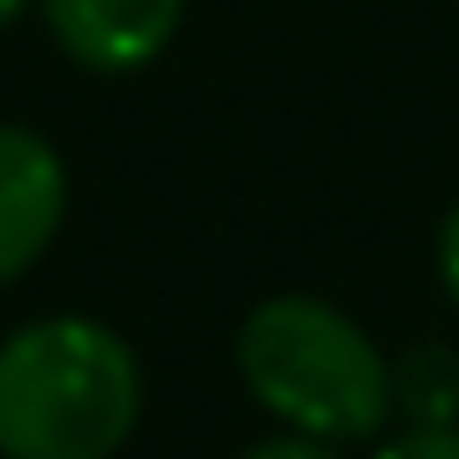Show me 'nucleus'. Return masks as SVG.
Wrapping results in <instances>:
<instances>
[{"mask_svg":"<svg viewBox=\"0 0 459 459\" xmlns=\"http://www.w3.org/2000/svg\"><path fill=\"white\" fill-rule=\"evenodd\" d=\"M143 412L122 331L41 317L0 344V459H115Z\"/></svg>","mask_w":459,"mask_h":459,"instance_id":"obj_1","label":"nucleus"},{"mask_svg":"<svg viewBox=\"0 0 459 459\" xmlns=\"http://www.w3.org/2000/svg\"><path fill=\"white\" fill-rule=\"evenodd\" d=\"M237 372L264 412L325 446L378 439L392 419L378 344L325 298H264L237 331Z\"/></svg>","mask_w":459,"mask_h":459,"instance_id":"obj_2","label":"nucleus"},{"mask_svg":"<svg viewBox=\"0 0 459 459\" xmlns=\"http://www.w3.org/2000/svg\"><path fill=\"white\" fill-rule=\"evenodd\" d=\"M61 216H68V169H61L55 143L0 122V284H14L21 271L41 264Z\"/></svg>","mask_w":459,"mask_h":459,"instance_id":"obj_3","label":"nucleus"},{"mask_svg":"<svg viewBox=\"0 0 459 459\" xmlns=\"http://www.w3.org/2000/svg\"><path fill=\"white\" fill-rule=\"evenodd\" d=\"M48 34L95 74H135L169 48L183 0H41Z\"/></svg>","mask_w":459,"mask_h":459,"instance_id":"obj_4","label":"nucleus"},{"mask_svg":"<svg viewBox=\"0 0 459 459\" xmlns=\"http://www.w3.org/2000/svg\"><path fill=\"white\" fill-rule=\"evenodd\" d=\"M378 459H459V426H412L378 446Z\"/></svg>","mask_w":459,"mask_h":459,"instance_id":"obj_5","label":"nucleus"},{"mask_svg":"<svg viewBox=\"0 0 459 459\" xmlns=\"http://www.w3.org/2000/svg\"><path fill=\"white\" fill-rule=\"evenodd\" d=\"M244 459H338V453H331L325 439H304V432H298V439H264V446H250Z\"/></svg>","mask_w":459,"mask_h":459,"instance_id":"obj_6","label":"nucleus"},{"mask_svg":"<svg viewBox=\"0 0 459 459\" xmlns=\"http://www.w3.org/2000/svg\"><path fill=\"white\" fill-rule=\"evenodd\" d=\"M439 277H446V290H453V304H459V203L446 210V230H439Z\"/></svg>","mask_w":459,"mask_h":459,"instance_id":"obj_7","label":"nucleus"},{"mask_svg":"<svg viewBox=\"0 0 459 459\" xmlns=\"http://www.w3.org/2000/svg\"><path fill=\"white\" fill-rule=\"evenodd\" d=\"M14 14H21V0H0V28H7Z\"/></svg>","mask_w":459,"mask_h":459,"instance_id":"obj_8","label":"nucleus"}]
</instances>
